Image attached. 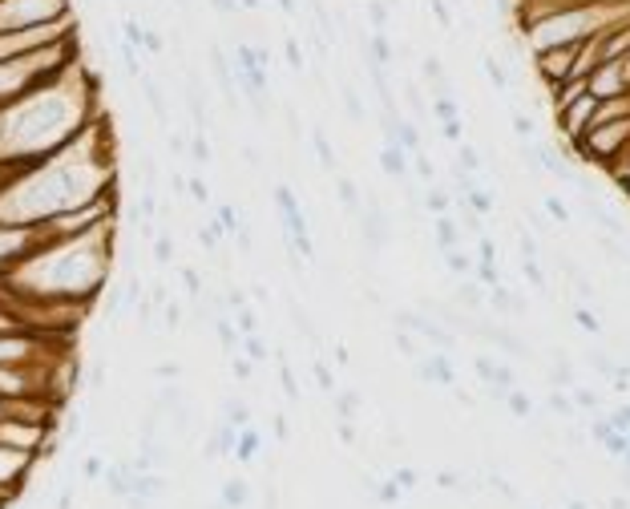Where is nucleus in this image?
Returning <instances> with one entry per match:
<instances>
[{
    "instance_id": "e433bc0d",
    "label": "nucleus",
    "mask_w": 630,
    "mask_h": 509,
    "mask_svg": "<svg viewBox=\"0 0 630 509\" xmlns=\"http://www.w3.org/2000/svg\"><path fill=\"white\" fill-rule=\"evenodd\" d=\"M550 408H554V413H561V417H574V404H570V400H566V396H550Z\"/></svg>"
},
{
    "instance_id": "9d476101",
    "label": "nucleus",
    "mask_w": 630,
    "mask_h": 509,
    "mask_svg": "<svg viewBox=\"0 0 630 509\" xmlns=\"http://www.w3.org/2000/svg\"><path fill=\"white\" fill-rule=\"evenodd\" d=\"M251 501V489H247V481L243 477H231L227 485H222V506L227 509H243Z\"/></svg>"
},
{
    "instance_id": "37998d69",
    "label": "nucleus",
    "mask_w": 630,
    "mask_h": 509,
    "mask_svg": "<svg viewBox=\"0 0 630 509\" xmlns=\"http://www.w3.org/2000/svg\"><path fill=\"white\" fill-rule=\"evenodd\" d=\"M227 307H234V311H238V307H247V291L231 287V291H227Z\"/></svg>"
},
{
    "instance_id": "c756f323",
    "label": "nucleus",
    "mask_w": 630,
    "mask_h": 509,
    "mask_svg": "<svg viewBox=\"0 0 630 509\" xmlns=\"http://www.w3.org/2000/svg\"><path fill=\"white\" fill-rule=\"evenodd\" d=\"M279 372H283V392L295 400V396H299V388H295V372H291V364H287L283 356H279Z\"/></svg>"
},
{
    "instance_id": "680f3d73",
    "label": "nucleus",
    "mask_w": 630,
    "mask_h": 509,
    "mask_svg": "<svg viewBox=\"0 0 630 509\" xmlns=\"http://www.w3.org/2000/svg\"><path fill=\"white\" fill-rule=\"evenodd\" d=\"M570 509H586V501H570Z\"/></svg>"
},
{
    "instance_id": "864d4df0",
    "label": "nucleus",
    "mask_w": 630,
    "mask_h": 509,
    "mask_svg": "<svg viewBox=\"0 0 630 509\" xmlns=\"http://www.w3.org/2000/svg\"><path fill=\"white\" fill-rule=\"evenodd\" d=\"M428 207H432V210H444V207H448V198H444L441 190H432V194H428Z\"/></svg>"
},
{
    "instance_id": "6e6d98bb",
    "label": "nucleus",
    "mask_w": 630,
    "mask_h": 509,
    "mask_svg": "<svg viewBox=\"0 0 630 509\" xmlns=\"http://www.w3.org/2000/svg\"><path fill=\"white\" fill-rule=\"evenodd\" d=\"M170 186H174V194H186V178L182 174H170Z\"/></svg>"
},
{
    "instance_id": "72a5a7b5",
    "label": "nucleus",
    "mask_w": 630,
    "mask_h": 509,
    "mask_svg": "<svg viewBox=\"0 0 630 509\" xmlns=\"http://www.w3.org/2000/svg\"><path fill=\"white\" fill-rule=\"evenodd\" d=\"M231 368H234L238 380H251V376H255V364H251V360H243V356H231Z\"/></svg>"
},
{
    "instance_id": "052dcab7",
    "label": "nucleus",
    "mask_w": 630,
    "mask_h": 509,
    "mask_svg": "<svg viewBox=\"0 0 630 509\" xmlns=\"http://www.w3.org/2000/svg\"><path fill=\"white\" fill-rule=\"evenodd\" d=\"M238 8H247V12H255V8H263V0H238Z\"/></svg>"
},
{
    "instance_id": "ea45409f",
    "label": "nucleus",
    "mask_w": 630,
    "mask_h": 509,
    "mask_svg": "<svg viewBox=\"0 0 630 509\" xmlns=\"http://www.w3.org/2000/svg\"><path fill=\"white\" fill-rule=\"evenodd\" d=\"M514 130L521 134V138H530V134H534V121H530L525 114H514Z\"/></svg>"
},
{
    "instance_id": "79ce46f5",
    "label": "nucleus",
    "mask_w": 630,
    "mask_h": 509,
    "mask_svg": "<svg viewBox=\"0 0 630 509\" xmlns=\"http://www.w3.org/2000/svg\"><path fill=\"white\" fill-rule=\"evenodd\" d=\"M545 210H550V214H554V218H558V223H566V218H570V210L561 207L558 198H545Z\"/></svg>"
},
{
    "instance_id": "f8f14e48",
    "label": "nucleus",
    "mask_w": 630,
    "mask_h": 509,
    "mask_svg": "<svg viewBox=\"0 0 630 509\" xmlns=\"http://www.w3.org/2000/svg\"><path fill=\"white\" fill-rule=\"evenodd\" d=\"M222 420H227L231 429H247V424H251V413H247V404L234 396V400H227V404H222Z\"/></svg>"
},
{
    "instance_id": "0e129e2a",
    "label": "nucleus",
    "mask_w": 630,
    "mask_h": 509,
    "mask_svg": "<svg viewBox=\"0 0 630 509\" xmlns=\"http://www.w3.org/2000/svg\"><path fill=\"white\" fill-rule=\"evenodd\" d=\"M207 509H227V506H222V501H218V506H207Z\"/></svg>"
},
{
    "instance_id": "393cba45",
    "label": "nucleus",
    "mask_w": 630,
    "mask_h": 509,
    "mask_svg": "<svg viewBox=\"0 0 630 509\" xmlns=\"http://www.w3.org/2000/svg\"><path fill=\"white\" fill-rule=\"evenodd\" d=\"M162 324L170 327V331H178V324H182V307H178V300L162 303Z\"/></svg>"
},
{
    "instance_id": "603ef678",
    "label": "nucleus",
    "mask_w": 630,
    "mask_h": 509,
    "mask_svg": "<svg viewBox=\"0 0 630 509\" xmlns=\"http://www.w3.org/2000/svg\"><path fill=\"white\" fill-rule=\"evenodd\" d=\"M424 77H432V81H441V65H437V57H428V61H424Z\"/></svg>"
},
{
    "instance_id": "49530a36",
    "label": "nucleus",
    "mask_w": 630,
    "mask_h": 509,
    "mask_svg": "<svg viewBox=\"0 0 630 509\" xmlns=\"http://www.w3.org/2000/svg\"><path fill=\"white\" fill-rule=\"evenodd\" d=\"M574 320H578V324H582L586 331H598V320H594V316H590L586 307H578V316H574Z\"/></svg>"
},
{
    "instance_id": "3c124183",
    "label": "nucleus",
    "mask_w": 630,
    "mask_h": 509,
    "mask_svg": "<svg viewBox=\"0 0 630 509\" xmlns=\"http://www.w3.org/2000/svg\"><path fill=\"white\" fill-rule=\"evenodd\" d=\"M396 485L400 489H412V485H417V473H412V469H400V473H396Z\"/></svg>"
},
{
    "instance_id": "f704fd0d",
    "label": "nucleus",
    "mask_w": 630,
    "mask_h": 509,
    "mask_svg": "<svg viewBox=\"0 0 630 509\" xmlns=\"http://www.w3.org/2000/svg\"><path fill=\"white\" fill-rule=\"evenodd\" d=\"M315 380H320V388H324V392H335V376H331L327 364H320V360H315Z\"/></svg>"
},
{
    "instance_id": "bf43d9fd",
    "label": "nucleus",
    "mask_w": 630,
    "mask_h": 509,
    "mask_svg": "<svg viewBox=\"0 0 630 509\" xmlns=\"http://www.w3.org/2000/svg\"><path fill=\"white\" fill-rule=\"evenodd\" d=\"M417 170L424 174V178H432V162H424V158H417Z\"/></svg>"
},
{
    "instance_id": "a211bd4d",
    "label": "nucleus",
    "mask_w": 630,
    "mask_h": 509,
    "mask_svg": "<svg viewBox=\"0 0 630 509\" xmlns=\"http://www.w3.org/2000/svg\"><path fill=\"white\" fill-rule=\"evenodd\" d=\"M437 239H441V247L444 251H448V247H457V243H461V231H457V227H453V218H437Z\"/></svg>"
},
{
    "instance_id": "f3484780",
    "label": "nucleus",
    "mask_w": 630,
    "mask_h": 509,
    "mask_svg": "<svg viewBox=\"0 0 630 509\" xmlns=\"http://www.w3.org/2000/svg\"><path fill=\"white\" fill-rule=\"evenodd\" d=\"M154 263H158V267L174 263V239H170V234H154Z\"/></svg>"
},
{
    "instance_id": "5fc2aeb1",
    "label": "nucleus",
    "mask_w": 630,
    "mask_h": 509,
    "mask_svg": "<svg viewBox=\"0 0 630 509\" xmlns=\"http://www.w3.org/2000/svg\"><path fill=\"white\" fill-rule=\"evenodd\" d=\"M444 138H461V121H457V117H453V121H444Z\"/></svg>"
},
{
    "instance_id": "a19ab883",
    "label": "nucleus",
    "mask_w": 630,
    "mask_h": 509,
    "mask_svg": "<svg viewBox=\"0 0 630 509\" xmlns=\"http://www.w3.org/2000/svg\"><path fill=\"white\" fill-rule=\"evenodd\" d=\"M368 17H372V24H376V28H384V21H388V12H384V4H376V0L368 4Z\"/></svg>"
},
{
    "instance_id": "aec40b11",
    "label": "nucleus",
    "mask_w": 630,
    "mask_h": 509,
    "mask_svg": "<svg viewBox=\"0 0 630 509\" xmlns=\"http://www.w3.org/2000/svg\"><path fill=\"white\" fill-rule=\"evenodd\" d=\"M243 347H247V360H251V364H263V360H267V356H271V352H267V344H263V336H243Z\"/></svg>"
},
{
    "instance_id": "6ab92c4d",
    "label": "nucleus",
    "mask_w": 630,
    "mask_h": 509,
    "mask_svg": "<svg viewBox=\"0 0 630 509\" xmlns=\"http://www.w3.org/2000/svg\"><path fill=\"white\" fill-rule=\"evenodd\" d=\"M198 243H202V247L214 254V251H218V243H222V227H218L214 218H210V223H202V231H198Z\"/></svg>"
},
{
    "instance_id": "2f4dec72",
    "label": "nucleus",
    "mask_w": 630,
    "mask_h": 509,
    "mask_svg": "<svg viewBox=\"0 0 630 509\" xmlns=\"http://www.w3.org/2000/svg\"><path fill=\"white\" fill-rule=\"evenodd\" d=\"M141 49H146V53H154V57H158V53H162V49H166L162 33H158V28H146V41H141Z\"/></svg>"
},
{
    "instance_id": "7c9ffc66",
    "label": "nucleus",
    "mask_w": 630,
    "mask_h": 509,
    "mask_svg": "<svg viewBox=\"0 0 630 509\" xmlns=\"http://www.w3.org/2000/svg\"><path fill=\"white\" fill-rule=\"evenodd\" d=\"M444 263H448L453 271H461V275H465L469 267H473V263H469V259H465L461 251H457V247H448V251H444Z\"/></svg>"
},
{
    "instance_id": "6e6552de",
    "label": "nucleus",
    "mask_w": 630,
    "mask_h": 509,
    "mask_svg": "<svg viewBox=\"0 0 630 509\" xmlns=\"http://www.w3.org/2000/svg\"><path fill=\"white\" fill-rule=\"evenodd\" d=\"M166 489H170V481H166L162 473H134V497L154 501V497H162Z\"/></svg>"
},
{
    "instance_id": "412c9836",
    "label": "nucleus",
    "mask_w": 630,
    "mask_h": 509,
    "mask_svg": "<svg viewBox=\"0 0 630 509\" xmlns=\"http://www.w3.org/2000/svg\"><path fill=\"white\" fill-rule=\"evenodd\" d=\"M311 141H315V154H320V166H324V170H335V150L327 146L324 130H315V134H311Z\"/></svg>"
},
{
    "instance_id": "1a4fd4ad",
    "label": "nucleus",
    "mask_w": 630,
    "mask_h": 509,
    "mask_svg": "<svg viewBox=\"0 0 630 509\" xmlns=\"http://www.w3.org/2000/svg\"><path fill=\"white\" fill-rule=\"evenodd\" d=\"M214 336H218L222 352L238 356V347H243V336H238V327L231 324V316H214Z\"/></svg>"
},
{
    "instance_id": "39448f33",
    "label": "nucleus",
    "mask_w": 630,
    "mask_h": 509,
    "mask_svg": "<svg viewBox=\"0 0 630 509\" xmlns=\"http://www.w3.org/2000/svg\"><path fill=\"white\" fill-rule=\"evenodd\" d=\"M396 324L400 327H412V331H420V336H428L432 344H441V347L453 344V336H448L444 327H437L432 320H424V316H417V311H396Z\"/></svg>"
},
{
    "instance_id": "4d7b16f0",
    "label": "nucleus",
    "mask_w": 630,
    "mask_h": 509,
    "mask_svg": "<svg viewBox=\"0 0 630 509\" xmlns=\"http://www.w3.org/2000/svg\"><path fill=\"white\" fill-rule=\"evenodd\" d=\"M380 497H384V501H396V497H400V485H384V489H380Z\"/></svg>"
},
{
    "instance_id": "b1692460",
    "label": "nucleus",
    "mask_w": 630,
    "mask_h": 509,
    "mask_svg": "<svg viewBox=\"0 0 630 509\" xmlns=\"http://www.w3.org/2000/svg\"><path fill=\"white\" fill-rule=\"evenodd\" d=\"M186 194L198 202V207H210V186L202 178H186Z\"/></svg>"
},
{
    "instance_id": "dca6fc26",
    "label": "nucleus",
    "mask_w": 630,
    "mask_h": 509,
    "mask_svg": "<svg viewBox=\"0 0 630 509\" xmlns=\"http://www.w3.org/2000/svg\"><path fill=\"white\" fill-rule=\"evenodd\" d=\"M335 194H340L344 210L360 214V194H356V182H351V178H344V174H340V182H335Z\"/></svg>"
},
{
    "instance_id": "09e8293b",
    "label": "nucleus",
    "mask_w": 630,
    "mask_h": 509,
    "mask_svg": "<svg viewBox=\"0 0 630 509\" xmlns=\"http://www.w3.org/2000/svg\"><path fill=\"white\" fill-rule=\"evenodd\" d=\"M461 166H465V170H477V166H481V158H477L469 146H461Z\"/></svg>"
},
{
    "instance_id": "58836bf2",
    "label": "nucleus",
    "mask_w": 630,
    "mask_h": 509,
    "mask_svg": "<svg viewBox=\"0 0 630 509\" xmlns=\"http://www.w3.org/2000/svg\"><path fill=\"white\" fill-rule=\"evenodd\" d=\"M170 150H174L178 158H182V154H190V138H186V134H170Z\"/></svg>"
},
{
    "instance_id": "4be33fe9",
    "label": "nucleus",
    "mask_w": 630,
    "mask_h": 509,
    "mask_svg": "<svg viewBox=\"0 0 630 509\" xmlns=\"http://www.w3.org/2000/svg\"><path fill=\"white\" fill-rule=\"evenodd\" d=\"M234 327H238V336H255V331H259V316L251 311V307H238V316H234Z\"/></svg>"
},
{
    "instance_id": "2eb2a0df",
    "label": "nucleus",
    "mask_w": 630,
    "mask_h": 509,
    "mask_svg": "<svg viewBox=\"0 0 630 509\" xmlns=\"http://www.w3.org/2000/svg\"><path fill=\"white\" fill-rule=\"evenodd\" d=\"M105 376H110V368H105V360H101V356H97L94 364H89V368H85V388H89V392H101V388H105Z\"/></svg>"
},
{
    "instance_id": "c85d7f7f",
    "label": "nucleus",
    "mask_w": 630,
    "mask_h": 509,
    "mask_svg": "<svg viewBox=\"0 0 630 509\" xmlns=\"http://www.w3.org/2000/svg\"><path fill=\"white\" fill-rule=\"evenodd\" d=\"M344 110H348L351 121H364V105H360V97H356V89H344Z\"/></svg>"
},
{
    "instance_id": "ddd939ff",
    "label": "nucleus",
    "mask_w": 630,
    "mask_h": 509,
    "mask_svg": "<svg viewBox=\"0 0 630 509\" xmlns=\"http://www.w3.org/2000/svg\"><path fill=\"white\" fill-rule=\"evenodd\" d=\"M420 376H424V380H441V384H453V368H448V360H444V356H432L428 364H420Z\"/></svg>"
},
{
    "instance_id": "bb28decb",
    "label": "nucleus",
    "mask_w": 630,
    "mask_h": 509,
    "mask_svg": "<svg viewBox=\"0 0 630 509\" xmlns=\"http://www.w3.org/2000/svg\"><path fill=\"white\" fill-rule=\"evenodd\" d=\"M283 57H287V65H291V69H304V49L295 45V37H287V41H283Z\"/></svg>"
},
{
    "instance_id": "69168bd1",
    "label": "nucleus",
    "mask_w": 630,
    "mask_h": 509,
    "mask_svg": "<svg viewBox=\"0 0 630 509\" xmlns=\"http://www.w3.org/2000/svg\"><path fill=\"white\" fill-rule=\"evenodd\" d=\"M627 61H630V57H627Z\"/></svg>"
},
{
    "instance_id": "0eeeda50",
    "label": "nucleus",
    "mask_w": 630,
    "mask_h": 509,
    "mask_svg": "<svg viewBox=\"0 0 630 509\" xmlns=\"http://www.w3.org/2000/svg\"><path fill=\"white\" fill-rule=\"evenodd\" d=\"M364 218V239H368V247H384V239H388V223H384V210L376 207V202H368V210L360 214Z\"/></svg>"
},
{
    "instance_id": "5701e85b",
    "label": "nucleus",
    "mask_w": 630,
    "mask_h": 509,
    "mask_svg": "<svg viewBox=\"0 0 630 509\" xmlns=\"http://www.w3.org/2000/svg\"><path fill=\"white\" fill-rule=\"evenodd\" d=\"M121 33H125V37H121V41H125V45L141 49V41H146V24H141V21H134V17H130V21L121 24Z\"/></svg>"
},
{
    "instance_id": "9b49d317",
    "label": "nucleus",
    "mask_w": 630,
    "mask_h": 509,
    "mask_svg": "<svg viewBox=\"0 0 630 509\" xmlns=\"http://www.w3.org/2000/svg\"><path fill=\"white\" fill-rule=\"evenodd\" d=\"M190 162L194 166H210L214 162V150H210V141L202 130H194V138H190Z\"/></svg>"
},
{
    "instance_id": "f257e3e1",
    "label": "nucleus",
    "mask_w": 630,
    "mask_h": 509,
    "mask_svg": "<svg viewBox=\"0 0 630 509\" xmlns=\"http://www.w3.org/2000/svg\"><path fill=\"white\" fill-rule=\"evenodd\" d=\"M114 234L117 223H101L89 234L45 243L0 279V287L21 303H85V307H94V300L105 291L110 271H114Z\"/></svg>"
},
{
    "instance_id": "8fccbe9b",
    "label": "nucleus",
    "mask_w": 630,
    "mask_h": 509,
    "mask_svg": "<svg viewBox=\"0 0 630 509\" xmlns=\"http://www.w3.org/2000/svg\"><path fill=\"white\" fill-rule=\"evenodd\" d=\"M158 376H162V380H178V376H182V368H178V364H158Z\"/></svg>"
},
{
    "instance_id": "cd10ccee",
    "label": "nucleus",
    "mask_w": 630,
    "mask_h": 509,
    "mask_svg": "<svg viewBox=\"0 0 630 509\" xmlns=\"http://www.w3.org/2000/svg\"><path fill=\"white\" fill-rule=\"evenodd\" d=\"M457 300L469 303V307H481V300H485V295L477 291V283H461V287H457Z\"/></svg>"
},
{
    "instance_id": "4468645a",
    "label": "nucleus",
    "mask_w": 630,
    "mask_h": 509,
    "mask_svg": "<svg viewBox=\"0 0 630 509\" xmlns=\"http://www.w3.org/2000/svg\"><path fill=\"white\" fill-rule=\"evenodd\" d=\"M380 166H384V170H388V174H404V146H384V154H380Z\"/></svg>"
},
{
    "instance_id": "423d86ee",
    "label": "nucleus",
    "mask_w": 630,
    "mask_h": 509,
    "mask_svg": "<svg viewBox=\"0 0 630 509\" xmlns=\"http://www.w3.org/2000/svg\"><path fill=\"white\" fill-rule=\"evenodd\" d=\"M141 85V97H146V105L154 110V117H158V126H170V110H166V97H162V85L150 77V73H141L138 77Z\"/></svg>"
},
{
    "instance_id": "f03ea898",
    "label": "nucleus",
    "mask_w": 630,
    "mask_h": 509,
    "mask_svg": "<svg viewBox=\"0 0 630 509\" xmlns=\"http://www.w3.org/2000/svg\"><path fill=\"white\" fill-rule=\"evenodd\" d=\"M65 17H77L69 0H0V33L65 21Z\"/></svg>"
},
{
    "instance_id": "a878e982",
    "label": "nucleus",
    "mask_w": 630,
    "mask_h": 509,
    "mask_svg": "<svg viewBox=\"0 0 630 509\" xmlns=\"http://www.w3.org/2000/svg\"><path fill=\"white\" fill-rule=\"evenodd\" d=\"M182 283H186V295L190 300H202V275L194 267H182Z\"/></svg>"
},
{
    "instance_id": "4c0bfd02",
    "label": "nucleus",
    "mask_w": 630,
    "mask_h": 509,
    "mask_svg": "<svg viewBox=\"0 0 630 509\" xmlns=\"http://www.w3.org/2000/svg\"><path fill=\"white\" fill-rule=\"evenodd\" d=\"M214 12H222V17H234L238 12V0H207Z\"/></svg>"
},
{
    "instance_id": "a18cd8bd",
    "label": "nucleus",
    "mask_w": 630,
    "mask_h": 509,
    "mask_svg": "<svg viewBox=\"0 0 630 509\" xmlns=\"http://www.w3.org/2000/svg\"><path fill=\"white\" fill-rule=\"evenodd\" d=\"M485 73H489V77L497 81V85H505V73H501V65H497L493 57H485Z\"/></svg>"
},
{
    "instance_id": "c9c22d12",
    "label": "nucleus",
    "mask_w": 630,
    "mask_h": 509,
    "mask_svg": "<svg viewBox=\"0 0 630 509\" xmlns=\"http://www.w3.org/2000/svg\"><path fill=\"white\" fill-rule=\"evenodd\" d=\"M335 408H340V417L348 420L351 413H356V392H344V396H335Z\"/></svg>"
},
{
    "instance_id": "20e7f679",
    "label": "nucleus",
    "mask_w": 630,
    "mask_h": 509,
    "mask_svg": "<svg viewBox=\"0 0 630 509\" xmlns=\"http://www.w3.org/2000/svg\"><path fill=\"white\" fill-rule=\"evenodd\" d=\"M210 73H214V81H218V93L227 97V105H231V110H238V89H234L231 57H227L218 45H210Z\"/></svg>"
},
{
    "instance_id": "e2e57ef3",
    "label": "nucleus",
    "mask_w": 630,
    "mask_h": 509,
    "mask_svg": "<svg viewBox=\"0 0 630 509\" xmlns=\"http://www.w3.org/2000/svg\"><path fill=\"white\" fill-rule=\"evenodd\" d=\"M170 4H178V8H186V0H170Z\"/></svg>"
},
{
    "instance_id": "c03bdc74",
    "label": "nucleus",
    "mask_w": 630,
    "mask_h": 509,
    "mask_svg": "<svg viewBox=\"0 0 630 509\" xmlns=\"http://www.w3.org/2000/svg\"><path fill=\"white\" fill-rule=\"evenodd\" d=\"M574 400H578L582 408H598V396H594V392H586V388H574Z\"/></svg>"
},
{
    "instance_id": "13d9d810",
    "label": "nucleus",
    "mask_w": 630,
    "mask_h": 509,
    "mask_svg": "<svg viewBox=\"0 0 630 509\" xmlns=\"http://www.w3.org/2000/svg\"><path fill=\"white\" fill-rule=\"evenodd\" d=\"M275 4H279L287 17H295V12H299V4H295V0H275Z\"/></svg>"
},
{
    "instance_id": "7ed1b4c3",
    "label": "nucleus",
    "mask_w": 630,
    "mask_h": 509,
    "mask_svg": "<svg viewBox=\"0 0 630 509\" xmlns=\"http://www.w3.org/2000/svg\"><path fill=\"white\" fill-rule=\"evenodd\" d=\"M594 110H598V97H590V93H582L578 101H570L566 110L558 114V126H561V134L570 141H578L590 130V121H594Z\"/></svg>"
},
{
    "instance_id": "473e14b6",
    "label": "nucleus",
    "mask_w": 630,
    "mask_h": 509,
    "mask_svg": "<svg viewBox=\"0 0 630 509\" xmlns=\"http://www.w3.org/2000/svg\"><path fill=\"white\" fill-rule=\"evenodd\" d=\"M505 400H509V408H514L517 417H530V413H534V404H530L521 392H505Z\"/></svg>"
},
{
    "instance_id": "de8ad7c7",
    "label": "nucleus",
    "mask_w": 630,
    "mask_h": 509,
    "mask_svg": "<svg viewBox=\"0 0 630 509\" xmlns=\"http://www.w3.org/2000/svg\"><path fill=\"white\" fill-rule=\"evenodd\" d=\"M81 473H85V477H101V473H105V465L97 461V457H89V461L81 465Z\"/></svg>"
}]
</instances>
